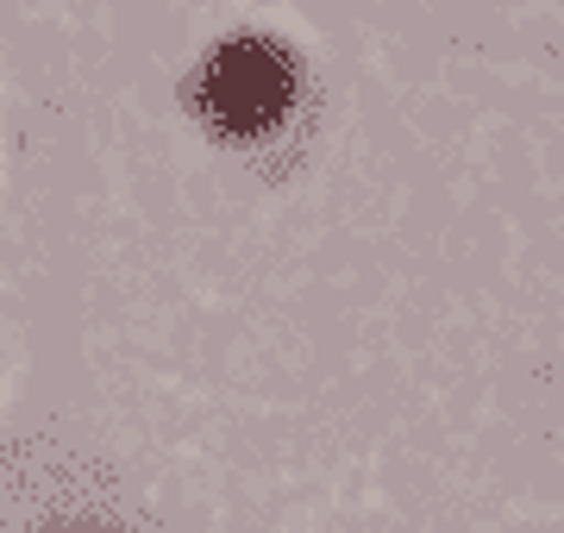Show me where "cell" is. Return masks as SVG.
<instances>
[{
    "label": "cell",
    "instance_id": "6da1fadb",
    "mask_svg": "<svg viewBox=\"0 0 564 533\" xmlns=\"http://www.w3.org/2000/svg\"><path fill=\"white\" fill-rule=\"evenodd\" d=\"M302 101V63L276 39H226L188 76V113L226 144H258Z\"/></svg>",
    "mask_w": 564,
    "mask_h": 533
}]
</instances>
